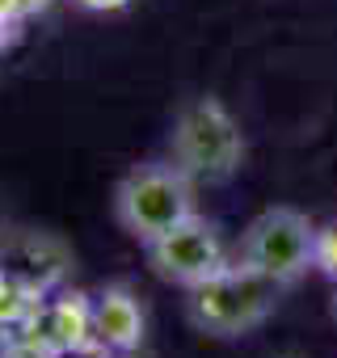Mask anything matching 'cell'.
<instances>
[{"instance_id":"obj_1","label":"cell","mask_w":337,"mask_h":358,"mask_svg":"<svg viewBox=\"0 0 337 358\" xmlns=\"http://www.w3.org/2000/svg\"><path fill=\"white\" fill-rule=\"evenodd\" d=\"M199 182L173 160V156H152L131 164L118 182H114V224L122 228V236H131L139 249L148 241H156L160 232H168L173 224L190 220L199 211Z\"/></svg>"},{"instance_id":"obj_2","label":"cell","mask_w":337,"mask_h":358,"mask_svg":"<svg viewBox=\"0 0 337 358\" xmlns=\"http://www.w3.org/2000/svg\"><path fill=\"white\" fill-rule=\"evenodd\" d=\"M282 291L287 287H278L274 278H266V274H257V270H249V266H241L232 257L207 282L186 291V303H182L186 308V324L194 333L211 337V341L249 337L274 316Z\"/></svg>"},{"instance_id":"obj_3","label":"cell","mask_w":337,"mask_h":358,"mask_svg":"<svg viewBox=\"0 0 337 358\" xmlns=\"http://www.w3.org/2000/svg\"><path fill=\"white\" fill-rule=\"evenodd\" d=\"M168 156H173L199 186H228L245 169L249 143L236 122V114L211 97H186L173 114V131H168Z\"/></svg>"},{"instance_id":"obj_4","label":"cell","mask_w":337,"mask_h":358,"mask_svg":"<svg viewBox=\"0 0 337 358\" xmlns=\"http://www.w3.org/2000/svg\"><path fill=\"white\" fill-rule=\"evenodd\" d=\"M316 232L320 228L308 211L266 207L245 224L236 241V262L291 291L308 270H316Z\"/></svg>"},{"instance_id":"obj_5","label":"cell","mask_w":337,"mask_h":358,"mask_svg":"<svg viewBox=\"0 0 337 358\" xmlns=\"http://www.w3.org/2000/svg\"><path fill=\"white\" fill-rule=\"evenodd\" d=\"M143 262H148V270L160 282L178 287V291H190V287L207 282L215 270H224L232 257H228L220 224L194 211L190 220H182L168 232H160L156 241H148L143 245Z\"/></svg>"},{"instance_id":"obj_6","label":"cell","mask_w":337,"mask_h":358,"mask_svg":"<svg viewBox=\"0 0 337 358\" xmlns=\"http://www.w3.org/2000/svg\"><path fill=\"white\" fill-rule=\"evenodd\" d=\"M93 337L110 354H135L148 341V308L127 282H101L93 295Z\"/></svg>"},{"instance_id":"obj_7","label":"cell","mask_w":337,"mask_h":358,"mask_svg":"<svg viewBox=\"0 0 337 358\" xmlns=\"http://www.w3.org/2000/svg\"><path fill=\"white\" fill-rule=\"evenodd\" d=\"M55 337L68 345V350H85L93 337V303L89 295H64L55 303Z\"/></svg>"},{"instance_id":"obj_8","label":"cell","mask_w":337,"mask_h":358,"mask_svg":"<svg viewBox=\"0 0 337 358\" xmlns=\"http://www.w3.org/2000/svg\"><path fill=\"white\" fill-rule=\"evenodd\" d=\"M316 270L329 282H337V224H324L316 232Z\"/></svg>"},{"instance_id":"obj_9","label":"cell","mask_w":337,"mask_h":358,"mask_svg":"<svg viewBox=\"0 0 337 358\" xmlns=\"http://www.w3.org/2000/svg\"><path fill=\"white\" fill-rule=\"evenodd\" d=\"M72 9H80L89 17H110V13L131 9V0H72Z\"/></svg>"},{"instance_id":"obj_10","label":"cell","mask_w":337,"mask_h":358,"mask_svg":"<svg viewBox=\"0 0 337 358\" xmlns=\"http://www.w3.org/2000/svg\"><path fill=\"white\" fill-rule=\"evenodd\" d=\"M329 320L337 324V282H333V295H329Z\"/></svg>"},{"instance_id":"obj_11","label":"cell","mask_w":337,"mask_h":358,"mask_svg":"<svg viewBox=\"0 0 337 358\" xmlns=\"http://www.w3.org/2000/svg\"><path fill=\"white\" fill-rule=\"evenodd\" d=\"M274 358H303V354H274Z\"/></svg>"}]
</instances>
